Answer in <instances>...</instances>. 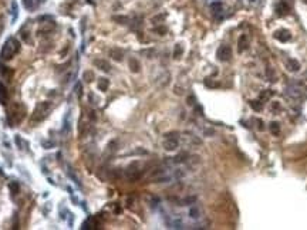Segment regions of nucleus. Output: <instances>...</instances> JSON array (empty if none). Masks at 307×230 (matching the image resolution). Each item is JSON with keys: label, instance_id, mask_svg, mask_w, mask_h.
<instances>
[{"label": "nucleus", "instance_id": "obj_1", "mask_svg": "<svg viewBox=\"0 0 307 230\" xmlns=\"http://www.w3.org/2000/svg\"><path fill=\"white\" fill-rule=\"evenodd\" d=\"M19 50H20V43L13 37L9 38V40L5 43V46L2 47L0 58H2V60H10L16 53H19Z\"/></svg>", "mask_w": 307, "mask_h": 230}, {"label": "nucleus", "instance_id": "obj_2", "mask_svg": "<svg viewBox=\"0 0 307 230\" xmlns=\"http://www.w3.org/2000/svg\"><path fill=\"white\" fill-rule=\"evenodd\" d=\"M53 105L48 101H43V102H38L36 105V108L31 114V121L33 122H41L44 118L48 115V112L51 111Z\"/></svg>", "mask_w": 307, "mask_h": 230}, {"label": "nucleus", "instance_id": "obj_3", "mask_svg": "<svg viewBox=\"0 0 307 230\" xmlns=\"http://www.w3.org/2000/svg\"><path fill=\"white\" fill-rule=\"evenodd\" d=\"M24 114H26V108H24L21 104H20V102L13 104V105L10 107L9 117H7L9 122L12 124L10 127H14V124H17V122L21 121V119L24 118Z\"/></svg>", "mask_w": 307, "mask_h": 230}, {"label": "nucleus", "instance_id": "obj_4", "mask_svg": "<svg viewBox=\"0 0 307 230\" xmlns=\"http://www.w3.org/2000/svg\"><path fill=\"white\" fill-rule=\"evenodd\" d=\"M216 57H218L219 61H223V63L229 61L230 57H232V48H230V46H220L218 48V51H216Z\"/></svg>", "mask_w": 307, "mask_h": 230}, {"label": "nucleus", "instance_id": "obj_5", "mask_svg": "<svg viewBox=\"0 0 307 230\" xmlns=\"http://www.w3.org/2000/svg\"><path fill=\"white\" fill-rule=\"evenodd\" d=\"M125 173H127V178L130 179L131 182H135V180H138V179L141 178L142 172L138 169V165H137V164H132L130 168L127 169Z\"/></svg>", "mask_w": 307, "mask_h": 230}, {"label": "nucleus", "instance_id": "obj_6", "mask_svg": "<svg viewBox=\"0 0 307 230\" xmlns=\"http://www.w3.org/2000/svg\"><path fill=\"white\" fill-rule=\"evenodd\" d=\"M273 37L276 40H279L280 43H287L292 40V33L289 30H286V28H280V30H276L275 33H273Z\"/></svg>", "mask_w": 307, "mask_h": 230}, {"label": "nucleus", "instance_id": "obj_7", "mask_svg": "<svg viewBox=\"0 0 307 230\" xmlns=\"http://www.w3.org/2000/svg\"><path fill=\"white\" fill-rule=\"evenodd\" d=\"M124 54H125V53H124V50H122V48L112 47L111 50H110V57H111L114 61H118V63L124 60Z\"/></svg>", "mask_w": 307, "mask_h": 230}, {"label": "nucleus", "instance_id": "obj_8", "mask_svg": "<svg viewBox=\"0 0 307 230\" xmlns=\"http://www.w3.org/2000/svg\"><path fill=\"white\" fill-rule=\"evenodd\" d=\"M94 66L97 67V68H100L101 71H104V73H110V71H111L110 63H108L107 60H102V58H95V60H94Z\"/></svg>", "mask_w": 307, "mask_h": 230}, {"label": "nucleus", "instance_id": "obj_9", "mask_svg": "<svg viewBox=\"0 0 307 230\" xmlns=\"http://www.w3.org/2000/svg\"><path fill=\"white\" fill-rule=\"evenodd\" d=\"M247 48H249V37L246 34H242L237 40V50H239V53H243L246 51Z\"/></svg>", "mask_w": 307, "mask_h": 230}, {"label": "nucleus", "instance_id": "obj_10", "mask_svg": "<svg viewBox=\"0 0 307 230\" xmlns=\"http://www.w3.org/2000/svg\"><path fill=\"white\" fill-rule=\"evenodd\" d=\"M286 68H287L290 73H296V71L300 70V63L294 58H287L286 60Z\"/></svg>", "mask_w": 307, "mask_h": 230}, {"label": "nucleus", "instance_id": "obj_11", "mask_svg": "<svg viewBox=\"0 0 307 230\" xmlns=\"http://www.w3.org/2000/svg\"><path fill=\"white\" fill-rule=\"evenodd\" d=\"M163 148L167 151H175L178 148V139L177 138H167V141L163 142Z\"/></svg>", "mask_w": 307, "mask_h": 230}, {"label": "nucleus", "instance_id": "obj_12", "mask_svg": "<svg viewBox=\"0 0 307 230\" xmlns=\"http://www.w3.org/2000/svg\"><path fill=\"white\" fill-rule=\"evenodd\" d=\"M289 10H290V6L286 5L284 2H282V3H279V5L276 6V14L277 16H286V14L289 13Z\"/></svg>", "mask_w": 307, "mask_h": 230}, {"label": "nucleus", "instance_id": "obj_13", "mask_svg": "<svg viewBox=\"0 0 307 230\" xmlns=\"http://www.w3.org/2000/svg\"><path fill=\"white\" fill-rule=\"evenodd\" d=\"M128 66H130V70L132 71V73H140L141 66H140V63H138V60H137V58H130V61H128Z\"/></svg>", "mask_w": 307, "mask_h": 230}, {"label": "nucleus", "instance_id": "obj_14", "mask_svg": "<svg viewBox=\"0 0 307 230\" xmlns=\"http://www.w3.org/2000/svg\"><path fill=\"white\" fill-rule=\"evenodd\" d=\"M7 102V89L2 83H0V104L5 105Z\"/></svg>", "mask_w": 307, "mask_h": 230}, {"label": "nucleus", "instance_id": "obj_15", "mask_svg": "<svg viewBox=\"0 0 307 230\" xmlns=\"http://www.w3.org/2000/svg\"><path fill=\"white\" fill-rule=\"evenodd\" d=\"M81 229H97V222L94 217H90L88 220H85L83 223V227Z\"/></svg>", "mask_w": 307, "mask_h": 230}, {"label": "nucleus", "instance_id": "obj_16", "mask_svg": "<svg viewBox=\"0 0 307 230\" xmlns=\"http://www.w3.org/2000/svg\"><path fill=\"white\" fill-rule=\"evenodd\" d=\"M249 104H250L252 109H255V111H257V112L263 109V102H262L260 99H252Z\"/></svg>", "mask_w": 307, "mask_h": 230}, {"label": "nucleus", "instance_id": "obj_17", "mask_svg": "<svg viewBox=\"0 0 307 230\" xmlns=\"http://www.w3.org/2000/svg\"><path fill=\"white\" fill-rule=\"evenodd\" d=\"M108 87H110V81L107 78H100L98 80V89L100 91H107Z\"/></svg>", "mask_w": 307, "mask_h": 230}, {"label": "nucleus", "instance_id": "obj_18", "mask_svg": "<svg viewBox=\"0 0 307 230\" xmlns=\"http://www.w3.org/2000/svg\"><path fill=\"white\" fill-rule=\"evenodd\" d=\"M112 20L117 21L118 24H128V21H130L127 16H112Z\"/></svg>", "mask_w": 307, "mask_h": 230}, {"label": "nucleus", "instance_id": "obj_19", "mask_svg": "<svg viewBox=\"0 0 307 230\" xmlns=\"http://www.w3.org/2000/svg\"><path fill=\"white\" fill-rule=\"evenodd\" d=\"M9 189H10V192H12V195H17L19 193V190H20V185L17 182H10L9 183Z\"/></svg>", "mask_w": 307, "mask_h": 230}, {"label": "nucleus", "instance_id": "obj_20", "mask_svg": "<svg viewBox=\"0 0 307 230\" xmlns=\"http://www.w3.org/2000/svg\"><path fill=\"white\" fill-rule=\"evenodd\" d=\"M270 132L273 135H279L280 134V124L279 122H272L270 124Z\"/></svg>", "mask_w": 307, "mask_h": 230}, {"label": "nucleus", "instance_id": "obj_21", "mask_svg": "<svg viewBox=\"0 0 307 230\" xmlns=\"http://www.w3.org/2000/svg\"><path fill=\"white\" fill-rule=\"evenodd\" d=\"M182 54H183V47H182L181 44H177V46H175V50H173V57H175V58H179Z\"/></svg>", "mask_w": 307, "mask_h": 230}, {"label": "nucleus", "instance_id": "obj_22", "mask_svg": "<svg viewBox=\"0 0 307 230\" xmlns=\"http://www.w3.org/2000/svg\"><path fill=\"white\" fill-rule=\"evenodd\" d=\"M23 6L27 10H33L36 7V0H23Z\"/></svg>", "mask_w": 307, "mask_h": 230}, {"label": "nucleus", "instance_id": "obj_23", "mask_svg": "<svg viewBox=\"0 0 307 230\" xmlns=\"http://www.w3.org/2000/svg\"><path fill=\"white\" fill-rule=\"evenodd\" d=\"M199 215H200V212H199V209L196 206H193V207H191V210H189V216L192 217V219H198L199 217Z\"/></svg>", "mask_w": 307, "mask_h": 230}, {"label": "nucleus", "instance_id": "obj_24", "mask_svg": "<svg viewBox=\"0 0 307 230\" xmlns=\"http://www.w3.org/2000/svg\"><path fill=\"white\" fill-rule=\"evenodd\" d=\"M83 78L87 81V83H91V81L94 80V73L93 71H85L84 75H83Z\"/></svg>", "mask_w": 307, "mask_h": 230}, {"label": "nucleus", "instance_id": "obj_25", "mask_svg": "<svg viewBox=\"0 0 307 230\" xmlns=\"http://www.w3.org/2000/svg\"><path fill=\"white\" fill-rule=\"evenodd\" d=\"M266 75H267L269 81H276L275 73H273V70H272V68H267V70H266Z\"/></svg>", "mask_w": 307, "mask_h": 230}, {"label": "nucleus", "instance_id": "obj_26", "mask_svg": "<svg viewBox=\"0 0 307 230\" xmlns=\"http://www.w3.org/2000/svg\"><path fill=\"white\" fill-rule=\"evenodd\" d=\"M205 85H206V87H209V88H215V87H218V83L212 81L210 78H206V80H205Z\"/></svg>", "mask_w": 307, "mask_h": 230}, {"label": "nucleus", "instance_id": "obj_27", "mask_svg": "<svg viewBox=\"0 0 307 230\" xmlns=\"http://www.w3.org/2000/svg\"><path fill=\"white\" fill-rule=\"evenodd\" d=\"M272 94H273V91H270V89H266V91H263V92L260 94V98H262V99L269 98V97H270Z\"/></svg>", "mask_w": 307, "mask_h": 230}, {"label": "nucleus", "instance_id": "obj_28", "mask_svg": "<svg viewBox=\"0 0 307 230\" xmlns=\"http://www.w3.org/2000/svg\"><path fill=\"white\" fill-rule=\"evenodd\" d=\"M155 31H157V33H159L161 36H163V34L168 31V28L165 27V26H161V27H157V28H155Z\"/></svg>", "mask_w": 307, "mask_h": 230}, {"label": "nucleus", "instance_id": "obj_29", "mask_svg": "<svg viewBox=\"0 0 307 230\" xmlns=\"http://www.w3.org/2000/svg\"><path fill=\"white\" fill-rule=\"evenodd\" d=\"M141 53H142V54H145V56H148V58H152L155 50H152V48H151V50H142Z\"/></svg>", "mask_w": 307, "mask_h": 230}, {"label": "nucleus", "instance_id": "obj_30", "mask_svg": "<svg viewBox=\"0 0 307 230\" xmlns=\"http://www.w3.org/2000/svg\"><path fill=\"white\" fill-rule=\"evenodd\" d=\"M185 158H186V154H181V155L173 158V162H182V160H185Z\"/></svg>", "mask_w": 307, "mask_h": 230}, {"label": "nucleus", "instance_id": "obj_31", "mask_svg": "<svg viewBox=\"0 0 307 230\" xmlns=\"http://www.w3.org/2000/svg\"><path fill=\"white\" fill-rule=\"evenodd\" d=\"M165 17H167V14H159V16H157V17H154L152 19V23H158V21L163 20Z\"/></svg>", "mask_w": 307, "mask_h": 230}, {"label": "nucleus", "instance_id": "obj_32", "mask_svg": "<svg viewBox=\"0 0 307 230\" xmlns=\"http://www.w3.org/2000/svg\"><path fill=\"white\" fill-rule=\"evenodd\" d=\"M195 200H196V197H195V196H192V197H186V199H185V200H183L182 203H183V205H191V203H193Z\"/></svg>", "mask_w": 307, "mask_h": 230}, {"label": "nucleus", "instance_id": "obj_33", "mask_svg": "<svg viewBox=\"0 0 307 230\" xmlns=\"http://www.w3.org/2000/svg\"><path fill=\"white\" fill-rule=\"evenodd\" d=\"M12 11H13V20H16V16H17V5L16 3L12 5Z\"/></svg>", "mask_w": 307, "mask_h": 230}, {"label": "nucleus", "instance_id": "obj_34", "mask_svg": "<svg viewBox=\"0 0 307 230\" xmlns=\"http://www.w3.org/2000/svg\"><path fill=\"white\" fill-rule=\"evenodd\" d=\"M0 74H2V75H7V67H5L3 64H0Z\"/></svg>", "mask_w": 307, "mask_h": 230}, {"label": "nucleus", "instance_id": "obj_35", "mask_svg": "<svg viewBox=\"0 0 307 230\" xmlns=\"http://www.w3.org/2000/svg\"><path fill=\"white\" fill-rule=\"evenodd\" d=\"M75 92H77V95H78V98H80L81 97V84L80 83L75 85Z\"/></svg>", "mask_w": 307, "mask_h": 230}, {"label": "nucleus", "instance_id": "obj_36", "mask_svg": "<svg viewBox=\"0 0 307 230\" xmlns=\"http://www.w3.org/2000/svg\"><path fill=\"white\" fill-rule=\"evenodd\" d=\"M186 101H188V104H189V105H195V97H193V95L188 97V99H186Z\"/></svg>", "mask_w": 307, "mask_h": 230}, {"label": "nucleus", "instance_id": "obj_37", "mask_svg": "<svg viewBox=\"0 0 307 230\" xmlns=\"http://www.w3.org/2000/svg\"><path fill=\"white\" fill-rule=\"evenodd\" d=\"M14 139H16V144H17V145H19V146H21V144H23V141H21V139H20V138H19V135H16V138H14Z\"/></svg>", "mask_w": 307, "mask_h": 230}, {"label": "nucleus", "instance_id": "obj_38", "mask_svg": "<svg viewBox=\"0 0 307 230\" xmlns=\"http://www.w3.org/2000/svg\"><path fill=\"white\" fill-rule=\"evenodd\" d=\"M272 108H273V109H280V105L276 102V104H273V105H272Z\"/></svg>", "mask_w": 307, "mask_h": 230}, {"label": "nucleus", "instance_id": "obj_39", "mask_svg": "<svg viewBox=\"0 0 307 230\" xmlns=\"http://www.w3.org/2000/svg\"><path fill=\"white\" fill-rule=\"evenodd\" d=\"M284 3H286V5H289V6H292L293 5V0H283Z\"/></svg>", "mask_w": 307, "mask_h": 230}, {"label": "nucleus", "instance_id": "obj_40", "mask_svg": "<svg viewBox=\"0 0 307 230\" xmlns=\"http://www.w3.org/2000/svg\"><path fill=\"white\" fill-rule=\"evenodd\" d=\"M94 111H91V112H90V118H91V119H95V115H94Z\"/></svg>", "mask_w": 307, "mask_h": 230}, {"label": "nucleus", "instance_id": "obj_41", "mask_svg": "<svg viewBox=\"0 0 307 230\" xmlns=\"http://www.w3.org/2000/svg\"><path fill=\"white\" fill-rule=\"evenodd\" d=\"M2 30H3V23H2V19H0V33H2Z\"/></svg>", "mask_w": 307, "mask_h": 230}, {"label": "nucleus", "instance_id": "obj_42", "mask_svg": "<svg viewBox=\"0 0 307 230\" xmlns=\"http://www.w3.org/2000/svg\"><path fill=\"white\" fill-rule=\"evenodd\" d=\"M302 2H303V3H306V5H307V0H302Z\"/></svg>", "mask_w": 307, "mask_h": 230}, {"label": "nucleus", "instance_id": "obj_43", "mask_svg": "<svg viewBox=\"0 0 307 230\" xmlns=\"http://www.w3.org/2000/svg\"><path fill=\"white\" fill-rule=\"evenodd\" d=\"M0 175H2V176H3V172H2V169H0Z\"/></svg>", "mask_w": 307, "mask_h": 230}]
</instances>
